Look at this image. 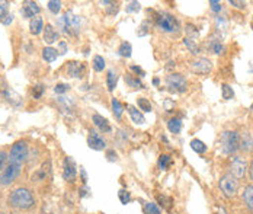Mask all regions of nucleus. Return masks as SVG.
<instances>
[{"mask_svg": "<svg viewBox=\"0 0 253 214\" xmlns=\"http://www.w3.org/2000/svg\"><path fill=\"white\" fill-rule=\"evenodd\" d=\"M7 204L15 210H29L35 206V197L28 188H15L7 197Z\"/></svg>", "mask_w": 253, "mask_h": 214, "instance_id": "f257e3e1", "label": "nucleus"}, {"mask_svg": "<svg viewBox=\"0 0 253 214\" xmlns=\"http://www.w3.org/2000/svg\"><path fill=\"white\" fill-rule=\"evenodd\" d=\"M240 134L237 131H224L220 138V146L223 153L234 155L240 149Z\"/></svg>", "mask_w": 253, "mask_h": 214, "instance_id": "f03ea898", "label": "nucleus"}, {"mask_svg": "<svg viewBox=\"0 0 253 214\" xmlns=\"http://www.w3.org/2000/svg\"><path fill=\"white\" fill-rule=\"evenodd\" d=\"M156 27L166 34H177L180 28L176 18L168 12H162L156 16Z\"/></svg>", "mask_w": 253, "mask_h": 214, "instance_id": "7ed1b4c3", "label": "nucleus"}, {"mask_svg": "<svg viewBox=\"0 0 253 214\" xmlns=\"http://www.w3.org/2000/svg\"><path fill=\"white\" fill-rule=\"evenodd\" d=\"M60 27L64 29L66 34L76 37L77 34L80 32V28H82V19H80L79 15L73 13L72 10H67L63 15V18L60 19Z\"/></svg>", "mask_w": 253, "mask_h": 214, "instance_id": "20e7f679", "label": "nucleus"}, {"mask_svg": "<svg viewBox=\"0 0 253 214\" xmlns=\"http://www.w3.org/2000/svg\"><path fill=\"white\" fill-rule=\"evenodd\" d=\"M218 187L226 198H233V197H236V194L239 191V179L234 175H231L230 172H227L220 178Z\"/></svg>", "mask_w": 253, "mask_h": 214, "instance_id": "39448f33", "label": "nucleus"}, {"mask_svg": "<svg viewBox=\"0 0 253 214\" xmlns=\"http://www.w3.org/2000/svg\"><path fill=\"white\" fill-rule=\"evenodd\" d=\"M26 158H28V144H26L25 141L19 140V141H16L12 146L10 153L7 155L9 163L16 165V166H21L26 161Z\"/></svg>", "mask_w": 253, "mask_h": 214, "instance_id": "423d86ee", "label": "nucleus"}, {"mask_svg": "<svg viewBox=\"0 0 253 214\" xmlns=\"http://www.w3.org/2000/svg\"><path fill=\"white\" fill-rule=\"evenodd\" d=\"M166 86L173 93H183L188 89V82L182 75L172 73L166 78Z\"/></svg>", "mask_w": 253, "mask_h": 214, "instance_id": "0eeeda50", "label": "nucleus"}, {"mask_svg": "<svg viewBox=\"0 0 253 214\" xmlns=\"http://www.w3.org/2000/svg\"><path fill=\"white\" fill-rule=\"evenodd\" d=\"M248 169H249V165H248V162L245 161L243 158H240V156H233L231 165H230V173H231V175H234L237 179H242V178L246 176Z\"/></svg>", "mask_w": 253, "mask_h": 214, "instance_id": "6e6552de", "label": "nucleus"}, {"mask_svg": "<svg viewBox=\"0 0 253 214\" xmlns=\"http://www.w3.org/2000/svg\"><path fill=\"white\" fill-rule=\"evenodd\" d=\"M19 173H21V166H16V165L9 163V165L1 171V173H0V184H1L3 187L10 185V184L19 176Z\"/></svg>", "mask_w": 253, "mask_h": 214, "instance_id": "1a4fd4ad", "label": "nucleus"}, {"mask_svg": "<svg viewBox=\"0 0 253 214\" xmlns=\"http://www.w3.org/2000/svg\"><path fill=\"white\" fill-rule=\"evenodd\" d=\"M191 70L195 75H208L212 72V63L208 58L198 57L197 60H194L191 63Z\"/></svg>", "mask_w": 253, "mask_h": 214, "instance_id": "9d476101", "label": "nucleus"}, {"mask_svg": "<svg viewBox=\"0 0 253 214\" xmlns=\"http://www.w3.org/2000/svg\"><path fill=\"white\" fill-rule=\"evenodd\" d=\"M77 176L76 171V163L72 158H66L64 163H63V178L67 182H75Z\"/></svg>", "mask_w": 253, "mask_h": 214, "instance_id": "9b49d317", "label": "nucleus"}, {"mask_svg": "<svg viewBox=\"0 0 253 214\" xmlns=\"http://www.w3.org/2000/svg\"><path fill=\"white\" fill-rule=\"evenodd\" d=\"M0 92H1L3 98H4L9 104H12V105H15V107H19V105L22 104L21 96H19L13 89H10L9 86H1V87H0Z\"/></svg>", "mask_w": 253, "mask_h": 214, "instance_id": "f8f14e48", "label": "nucleus"}, {"mask_svg": "<svg viewBox=\"0 0 253 214\" xmlns=\"http://www.w3.org/2000/svg\"><path fill=\"white\" fill-rule=\"evenodd\" d=\"M87 144H89V147L93 149V150H103V149L106 147V141L103 140V137H101V134H98L96 131H93V130L89 131Z\"/></svg>", "mask_w": 253, "mask_h": 214, "instance_id": "ddd939ff", "label": "nucleus"}, {"mask_svg": "<svg viewBox=\"0 0 253 214\" xmlns=\"http://www.w3.org/2000/svg\"><path fill=\"white\" fill-rule=\"evenodd\" d=\"M40 6H38V3H35V1H24V6H22V15L25 16V18H31V19H34L38 13H40Z\"/></svg>", "mask_w": 253, "mask_h": 214, "instance_id": "4468645a", "label": "nucleus"}, {"mask_svg": "<svg viewBox=\"0 0 253 214\" xmlns=\"http://www.w3.org/2000/svg\"><path fill=\"white\" fill-rule=\"evenodd\" d=\"M126 111H128V114H129V117H131V120H132V123H134V124L141 126V124H144V123H146V118H144L143 112H141V111H138L135 107H132V105H126Z\"/></svg>", "mask_w": 253, "mask_h": 214, "instance_id": "2eb2a0df", "label": "nucleus"}, {"mask_svg": "<svg viewBox=\"0 0 253 214\" xmlns=\"http://www.w3.org/2000/svg\"><path fill=\"white\" fill-rule=\"evenodd\" d=\"M67 72L72 78H82L84 73V63H79V61H72L69 63Z\"/></svg>", "mask_w": 253, "mask_h": 214, "instance_id": "dca6fc26", "label": "nucleus"}, {"mask_svg": "<svg viewBox=\"0 0 253 214\" xmlns=\"http://www.w3.org/2000/svg\"><path fill=\"white\" fill-rule=\"evenodd\" d=\"M242 198H243L245 206L248 207V210H249L251 213H253V184L245 187L243 194H242Z\"/></svg>", "mask_w": 253, "mask_h": 214, "instance_id": "f3484780", "label": "nucleus"}, {"mask_svg": "<svg viewBox=\"0 0 253 214\" xmlns=\"http://www.w3.org/2000/svg\"><path fill=\"white\" fill-rule=\"evenodd\" d=\"M92 121H93V124L103 131V133H109L111 131V126H109V123H108V120L105 118V117H102L99 114H95L93 117H92Z\"/></svg>", "mask_w": 253, "mask_h": 214, "instance_id": "a211bd4d", "label": "nucleus"}, {"mask_svg": "<svg viewBox=\"0 0 253 214\" xmlns=\"http://www.w3.org/2000/svg\"><path fill=\"white\" fill-rule=\"evenodd\" d=\"M57 40H58V32L54 29L51 24H47L44 28V41L47 44H54L57 43Z\"/></svg>", "mask_w": 253, "mask_h": 214, "instance_id": "6ab92c4d", "label": "nucleus"}, {"mask_svg": "<svg viewBox=\"0 0 253 214\" xmlns=\"http://www.w3.org/2000/svg\"><path fill=\"white\" fill-rule=\"evenodd\" d=\"M29 31H31L32 35H40L44 31V21H42V18L35 16L34 19H31V22H29Z\"/></svg>", "mask_w": 253, "mask_h": 214, "instance_id": "aec40b11", "label": "nucleus"}, {"mask_svg": "<svg viewBox=\"0 0 253 214\" xmlns=\"http://www.w3.org/2000/svg\"><path fill=\"white\" fill-rule=\"evenodd\" d=\"M57 57H58V50H55V48H52V47H45V48L42 50V58H44L45 61H48V63L55 61Z\"/></svg>", "mask_w": 253, "mask_h": 214, "instance_id": "412c9836", "label": "nucleus"}, {"mask_svg": "<svg viewBox=\"0 0 253 214\" xmlns=\"http://www.w3.org/2000/svg\"><path fill=\"white\" fill-rule=\"evenodd\" d=\"M111 107H112L114 117H115L117 120H121V117H123V112H124V107L121 105V102H120L118 99L112 98V99H111Z\"/></svg>", "mask_w": 253, "mask_h": 214, "instance_id": "4be33fe9", "label": "nucleus"}, {"mask_svg": "<svg viewBox=\"0 0 253 214\" xmlns=\"http://www.w3.org/2000/svg\"><path fill=\"white\" fill-rule=\"evenodd\" d=\"M191 149L195 152V153H198V155H203L207 152V146H205V143L201 141V140H198V138H194L192 141H191Z\"/></svg>", "mask_w": 253, "mask_h": 214, "instance_id": "5701e85b", "label": "nucleus"}, {"mask_svg": "<svg viewBox=\"0 0 253 214\" xmlns=\"http://www.w3.org/2000/svg\"><path fill=\"white\" fill-rule=\"evenodd\" d=\"M168 128H169L170 133H180V130H182V121H180L179 118H170V120L168 121Z\"/></svg>", "mask_w": 253, "mask_h": 214, "instance_id": "b1692460", "label": "nucleus"}, {"mask_svg": "<svg viewBox=\"0 0 253 214\" xmlns=\"http://www.w3.org/2000/svg\"><path fill=\"white\" fill-rule=\"evenodd\" d=\"M117 82H118V76L114 70H109L108 72V76H106V85H108V90L112 92L115 87H117Z\"/></svg>", "mask_w": 253, "mask_h": 214, "instance_id": "393cba45", "label": "nucleus"}, {"mask_svg": "<svg viewBox=\"0 0 253 214\" xmlns=\"http://www.w3.org/2000/svg\"><path fill=\"white\" fill-rule=\"evenodd\" d=\"M105 58L102 57V55H95L93 57V60H92V67H93V70L95 72H103V69H105Z\"/></svg>", "mask_w": 253, "mask_h": 214, "instance_id": "a878e982", "label": "nucleus"}, {"mask_svg": "<svg viewBox=\"0 0 253 214\" xmlns=\"http://www.w3.org/2000/svg\"><path fill=\"white\" fill-rule=\"evenodd\" d=\"M126 85H128L129 87H132V89H143V87H144V85L141 83V81H140L138 78H132L131 75H126Z\"/></svg>", "mask_w": 253, "mask_h": 214, "instance_id": "bb28decb", "label": "nucleus"}, {"mask_svg": "<svg viewBox=\"0 0 253 214\" xmlns=\"http://www.w3.org/2000/svg\"><path fill=\"white\" fill-rule=\"evenodd\" d=\"M118 53L121 57H126V58H129L131 57V53H132V47H131V44L129 43H126L124 41L121 45H120V48H118Z\"/></svg>", "mask_w": 253, "mask_h": 214, "instance_id": "cd10ccee", "label": "nucleus"}, {"mask_svg": "<svg viewBox=\"0 0 253 214\" xmlns=\"http://www.w3.org/2000/svg\"><path fill=\"white\" fill-rule=\"evenodd\" d=\"M210 50L214 54H221L224 51V45H223V43L220 40H212L210 43Z\"/></svg>", "mask_w": 253, "mask_h": 214, "instance_id": "c85d7f7f", "label": "nucleus"}, {"mask_svg": "<svg viewBox=\"0 0 253 214\" xmlns=\"http://www.w3.org/2000/svg\"><path fill=\"white\" fill-rule=\"evenodd\" d=\"M221 96H223V99H226V101H230V99L234 96V90L231 89V86L227 85V83H223V85H221Z\"/></svg>", "mask_w": 253, "mask_h": 214, "instance_id": "c756f323", "label": "nucleus"}, {"mask_svg": "<svg viewBox=\"0 0 253 214\" xmlns=\"http://www.w3.org/2000/svg\"><path fill=\"white\" fill-rule=\"evenodd\" d=\"M143 210L146 214H162V210L159 209V206L156 203H150V201L144 204Z\"/></svg>", "mask_w": 253, "mask_h": 214, "instance_id": "7c9ffc66", "label": "nucleus"}, {"mask_svg": "<svg viewBox=\"0 0 253 214\" xmlns=\"http://www.w3.org/2000/svg\"><path fill=\"white\" fill-rule=\"evenodd\" d=\"M170 163H172V159H170L169 155H162V156L159 158V161H157V166H159L160 169L166 171V169L170 166Z\"/></svg>", "mask_w": 253, "mask_h": 214, "instance_id": "2f4dec72", "label": "nucleus"}, {"mask_svg": "<svg viewBox=\"0 0 253 214\" xmlns=\"http://www.w3.org/2000/svg\"><path fill=\"white\" fill-rule=\"evenodd\" d=\"M183 44L188 47V50H189L192 54H195V55H197V54H200V47L197 45V43H195V41H192V40H189V38H185V40H183Z\"/></svg>", "mask_w": 253, "mask_h": 214, "instance_id": "473e14b6", "label": "nucleus"}, {"mask_svg": "<svg viewBox=\"0 0 253 214\" xmlns=\"http://www.w3.org/2000/svg\"><path fill=\"white\" fill-rule=\"evenodd\" d=\"M137 104H138V108H140L143 112H150V111H152V104H150V101L146 99V98H138V99H137Z\"/></svg>", "mask_w": 253, "mask_h": 214, "instance_id": "72a5a7b5", "label": "nucleus"}, {"mask_svg": "<svg viewBox=\"0 0 253 214\" xmlns=\"http://www.w3.org/2000/svg\"><path fill=\"white\" fill-rule=\"evenodd\" d=\"M48 9H50V12H52L54 15L60 13V10H61V1L50 0V1H48Z\"/></svg>", "mask_w": 253, "mask_h": 214, "instance_id": "f704fd0d", "label": "nucleus"}, {"mask_svg": "<svg viewBox=\"0 0 253 214\" xmlns=\"http://www.w3.org/2000/svg\"><path fill=\"white\" fill-rule=\"evenodd\" d=\"M126 9L128 13H134V12H138V10L141 9V4H140L138 1H129V3L126 4Z\"/></svg>", "mask_w": 253, "mask_h": 214, "instance_id": "c9c22d12", "label": "nucleus"}, {"mask_svg": "<svg viewBox=\"0 0 253 214\" xmlns=\"http://www.w3.org/2000/svg\"><path fill=\"white\" fill-rule=\"evenodd\" d=\"M118 197H120V200H121L123 204H128V203L131 201V194H129L126 189H121V191L118 192Z\"/></svg>", "mask_w": 253, "mask_h": 214, "instance_id": "e433bc0d", "label": "nucleus"}, {"mask_svg": "<svg viewBox=\"0 0 253 214\" xmlns=\"http://www.w3.org/2000/svg\"><path fill=\"white\" fill-rule=\"evenodd\" d=\"M210 7H211V10L212 12H215V13H218V12H221V9H223V6H221V1H218V0H210Z\"/></svg>", "mask_w": 253, "mask_h": 214, "instance_id": "4c0bfd02", "label": "nucleus"}, {"mask_svg": "<svg viewBox=\"0 0 253 214\" xmlns=\"http://www.w3.org/2000/svg\"><path fill=\"white\" fill-rule=\"evenodd\" d=\"M185 28H186V34H188V38H189V40L198 37V31H194V29H197V28L194 27L192 24H188Z\"/></svg>", "mask_w": 253, "mask_h": 214, "instance_id": "58836bf2", "label": "nucleus"}, {"mask_svg": "<svg viewBox=\"0 0 253 214\" xmlns=\"http://www.w3.org/2000/svg\"><path fill=\"white\" fill-rule=\"evenodd\" d=\"M69 89H70V86H69V85H66V83H58V85L54 87V92L60 95V93H66Z\"/></svg>", "mask_w": 253, "mask_h": 214, "instance_id": "ea45409f", "label": "nucleus"}, {"mask_svg": "<svg viewBox=\"0 0 253 214\" xmlns=\"http://www.w3.org/2000/svg\"><path fill=\"white\" fill-rule=\"evenodd\" d=\"M42 93H44V86L42 85H37V86H34V89H32V95H34V98H41L42 96Z\"/></svg>", "mask_w": 253, "mask_h": 214, "instance_id": "a19ab883", "label": "nucleus"}, {"mask_svg": "<svg viewBox=\"0 0 253 214\" xmlns=\"http://www.w3.org/2000/svg\"><path fill=\"white\" fill-rule=\"evenodd\" d=\"M6 15H7V1L0 0V21H3Z\"/></svg>", "mask_w": 253, "mask_h": 214, "instance_id": "79ce46f5", "label": "nucleus"}, {"mask_svg": "<svg viewBox=\"0 0 253 214\" xmlns=\"http://www.w3.org/2000/svg\"><path fill=\"white\" fill-rule=\"evenodd\" d=\"M230 4L237 7V9H246V1H239V0H230Z\"/></svg>", "mask_w": 253, "mask_h": 214, "instance_id": "37998d69", "label": "nucleus"}, {"mask_svg": "<svg viewBox=\"0 0 253 214\" xmlns=\"http://www.w3.org/2000/svg\"><path fill=\"white\" fill-rule=\"evenodd\" d=\"M6 161H7V153L6 152H0V172L3 171Z\"/></svg>", "mask_w": 253, "mask_h": 214, "instance_id": "c03bdc74", "label": "nucleus"}, {"mask_svg": "<svg viewBox=\"0 0 253 214\" xmlns=\"http://www.w3.org/2000/svg\"><path fill=\"white\" fill-rule=\"evenodd\" d=\"M106 156H108V159H109L111 162H114L118 159V155H117V152H115V150H108Z\"/></svg>", "mask_w": 253, "mask_h": 214, "instance_id": "a18cd8bd", "label": "nucleus"}, {"mask_svg": "<svg viewBox=\"0 0 253 214\" xmlns=\"http://www.w3.org/2000/svg\"><path fill=\"white\" fill-rule=\"evenodd\" d=\"M159 200L163 203V207H166V209H170V203H172V201H170L169 198H166V197H163V195H162V197H159Z\"/></svg>", "mask_w": 253, "mask_h": 214, "instance_id": "49530a36", "label": "nucleus"}, {"mask_svg": "<svg viewBox=\"0 0 253 214\" xmlns=\"http://www.w3.org/2000/svg\"><path fill=\"white\" fill-rule=\"evenodd\" d=\"M129 69H131L132 72H135L137 75H140V76H146V72H144L143 69H140V67H137V66H131Z\"/></svg>", "mask_w": 253, "mask_h": 214, "instance_id": "de8ad7c7", "label": "nucleus"}, {"mask_svg": "<svg viewBox=\"0 0 253 214\" xmlns=\"http://www.w3.org/2000/svg\"><path fill=\"white\" fill-rule=\"evenodd\" d=\"M4 18H6V19H3V21H1L4 25H9V24H12V22H13V15H12V13H7Z\"/></svg>", "mask_w": 253, "mask_h": 214, "instance_id": "09e8293b", "label": "nucleus"}, {"mask_svg": "<svg viewBox=\"0 0 253 214\" xmlns=\"http://www.w3.org/2000/svg\"><path fill=\"white\" fill-rule=\"evenodd\" d=\"M173 107H175V104H173L172 101H169V99H168V101L165 102V108H166V111H168V112H172V111H173Z\"/></svg>", "mask_w": 253, "mask_h": 214, "instance_id": "8fccbe9b", "label": "nucleus"}, {"mask_svg": "<svg viewBox=\"0 0 253 214\" xmlns=\"http://www.w3.org/2000/svg\"><path fill=\"white\" fill-rule=\"evenodd\" d=\"M248 173H249V179L253 182V161L251 162V165H249V169H248Z\"/></svg>", "mask_w": 253, "mask_h": 214, "instance_id": "3c124183", "label": "nucleus"}, {"mask_svg": "<svg viewBox=\"0 0 253 214\" xmlns=\"http://www.w3.org/2000/svg\"><path fill=\"white\" fill-rule=\"evenodd\" d=\"M60 48H61V54L66 53V43H60Z\"/></svg>", "mask_w": 253, "mask_h": 214, "instance_id": "603ef678", "label": "nucleus"}, {"mask_svg": "<svg viewBox=\"0 0 253 214\" xmlns=\"http://www.w3.org/2000/svg\"><path fill=\"white\" fill-rule=\"evenodd\" d=\"M217 212H218V214H227L226 213V210H224V209H221V207H220V209H217Z\"/></svg>", "mask_w": 253, "mask_h": 214, "instance_id": "864d4df0", "label": "nucleus"}, {"mask_svg": "<svg viewBox=\"0 0 253 214\" xmlns=\"http://www.w3.org/2000/svg\"><path fill=\"white\" fill-rule=\"evenodd\" d=\"M159 83H160V81H159V79H154V81H153V85H156V86H157Z\"/></svg>", "mask_w": 253, "mask_h": 214, "instance_id": "5fc2aeb1", "label": "nucleus"}, {"mask_svg": "<svg viewBox=\"0 0 253 214\" xmlns=\"http://www.w3.org/2000/svg\"><path fill=\"white\" fill-rule=\"evenodd\" d=\"M42 214H47V213H42Z\"/></svg>", "mask_w": 253, "mask_h": 214, "instance_id": "6e6d98bb", "label": "nucleus"}, {"mask_svg": "<svg viewBox=\"0 0 253 214\" xmlns=\"http://www.w3.org/2000/svg\"><path fill=\"white\" fill-rule=\"evenodd\" d=\"M0 214H3V213H0Z\"/></svg>", "mask_w": 253, "mask_h": 214, "instance_id": "4d7b16f0", "label": "nucleus"}]
</instances>
